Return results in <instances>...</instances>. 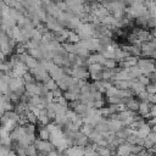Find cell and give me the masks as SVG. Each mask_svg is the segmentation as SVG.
<instances>
[{
    "label": "cell",
    "instance_id": "1",
    "mask_svg": "<svg viewBox=\"0 0 156 156\" xmlns=\"http://www.w3.org/2000/svg\"><path fill=\"white\" fill-rule=\"evenodd\" d=\"M152 130H154V133H156V126L154 127V129H152Z\"/></svg>",
    "mask_w": 156,
    "mask_h": 156
}]
</instances>
